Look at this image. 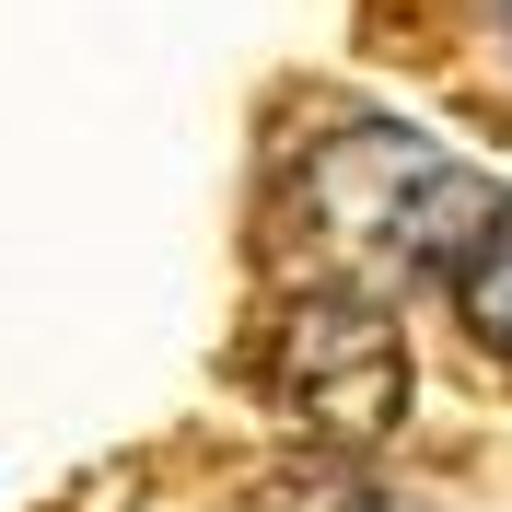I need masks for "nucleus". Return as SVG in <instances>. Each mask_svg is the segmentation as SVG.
Wrapping results in <instances>:
<instances>
[{
    "mask_svg": "<svg viewBox=\"0 0 512 512\" xmlns=\"http://www.w3.org/2000/svg\"><path fill=\"white\" fill-rule=\"evenodd\" d=\"M256 384H268L303 431H326V443H384L396 408H408L396 315L361 303V291H338V280L291 291L280 315H268V338H256Z\"/></svg>",
    "mask_w": 512,
    "mask_h": 512,
    "instance_id": "nucleus-2",
    "label": "nucleus"
},
{
    "mask_svg": "<svg viewBox=\"0 0 512 512\" xmlns=\"http://www.w3.org/2000/svg\"><path fill=\"white\" fill-rule=\"evenodd\" d=\"M291 210L315 233V256L338 268V291H419V280H454V256L489 233L501 187L478 163H454L443 140H419L396 117H338L303 140L291 163Z\"/></svg>",
    "mask_w": 512,
    "mask_h": 512,
    "instance_id": "nucleus-1",
    "label": "nucleus"
},
{
    "mask_svg": "<svg viewBox=\"0 0 512 512\" xmlns=\"http://www.w3.org/2000/svg\"><path fill=\"white\" fill-rule=\"evenodd\" d=\"M454 315H466V338H478V350L512 361V198L489 210L478 245L454 256Z\"/></svg>",
    "mask_w": 512,
    "mask_h": 512,
    "instance_id": "nucleus-3",
    "label": "nucleus"
}]
</instances>
